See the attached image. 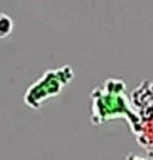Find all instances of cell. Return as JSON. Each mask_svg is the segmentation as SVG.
Returning a JSON list of instances; mask_svg holds the SVG:
<instances>
[{"instance_id":"6da1fadb","label":"cell","mask_w":153,"mask_h":160,"mask_svg":"<svg viewBox=\"0 0 153 160\" xmlns=\"http://www.w3.org/2000/svg\"><path fill=\"white\" fill-rule=\"evenodd\" d=\"M126 82L120 78H108L94 86L90 93V120L93 126H102L113 120H125L132 134L139 123Z\"/></svg>"},{"instance_id":"7a4b0ae2","label":"cell","mask_w":153,"mask_h":160,"mask_svg":"<svg viewBox=\"0 0 153 160\" xmlns=\"http://www.w3.org/2000/svg\"><path fill=\"white\" fill-rule=\"evenodd\" d=\"M130 100L139 116L133 135L147 158L153 160V79L141 80L130 92Z\"/></svg>"},{"instance_id":"3957f363","label":"cell","mask_w":153,"mask_h":160,"mask_svg":"<svg viewBox=\"0 0 153 160\" xmlns=\"http://www.w3.org/2000/svg\"><path fill=\"white\" fill-rule=\"evenodd\" d=\"M75 78L73 68L68 65L47 69L40 79L33 81L25 90L23 103L33 110H38L47 100L56 97Z\"/></svg>"},{"instance_id":"277c9868","label":"cell","mask_w":153,"mask_h":160,"mask_svg":"<svg viewBox=\"0 0 153 160\" xmlns=\"http://www.w3.org/2000/svg\"><path fill=\"white\" fill-rule=\"evenodd\" d=\"M13 30V20L8 14L1 12L0 14V37L5 38L8 35H11Z\"/></svg>"},{"instance_id":"5b68a950","label":"cell","mask_w":153,"mask_h":160,"mask_svg":"<svg viewBox=\"0 0 153 160\" xmlns=\"http://www.w3.org/2000/svg\"><path fill=\"white\" fill-rule=\"evenodd\" d=\"M125 160H150L147 157H142V155H140V154H136V153H129L126 155V158Z\"/></svg>"}]
</instances>
